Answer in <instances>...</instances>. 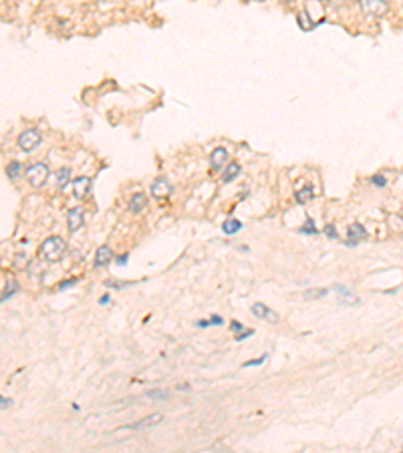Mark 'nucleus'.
I'll return each mask as SVG.
<instances>
[{
  "label": "nucleus",
  "instance_id": "2f4dec72",
  "mask_svg": "<svg viewBox=\"0 0 403 453\" xmlns=\"http://www.w3.org/2000/svg\"><path fill=\"white\" fill-rule=\"evenodd\" d=\"M10 403H12V401H10L8 397H2V395H0V409H8Z\"/></svg>",
  "mask_w": 403,
  "mask_h": 453
},
{
  "label": "nucleus",
  "instance_id": "1a4fd4ad",
  "mask_svg": "<svg viewBox=\"0 0 403 453\" xmlns=\"http://www.w3.org/2000/svg\"><path fill=\"white\" fill-rule=\"evenodd\" d=\"M367 238V232H365V228L361 226V224H351L349 228H347V242L345 244H349V246H357L359 242H363Z\"/></svg>",
  "mask_w": 403,
  "mask_h": 453
},
{
  "label": "nucleus",
  "instance_id": "473e14b6",
  "mask_svg": "<svg viewBox=\"0 0 403 453\" xmlns=\"http://www.w3.org/2000/svg\"><path fill=\"white\" fill-rule=\"evenodd\" d=\"M230 328H232L234 332H240V330H244V324H242V322H238V320H234V322L230 324Z\"/></svg>",
  "mask_w": 403,
  "mask_h": 453
},
{
  "label": "nucleus",
  "instance_id": "a878e982",
  "mask_svg": "<svg viewBox=\"0 0 403 453\" xmlns=\"http://www.w3.org/2000/svg\"><path fill=\"white\" fill-rule=\"evenodd\" d=\"M133 282H115V280H107L105 282V286L107 288H127V286H131Z\"/></svg>",
  "mask_w": 403,
  "mask_h": 453
},
{
  "label": "nucleus",
  "instance_id": "6ab92c4d",
  "mask_svg": "<svg viewBox=\"0 0 403 453\" xmlns=\"http://www.w3.org/2000/svg\"><path fill=\"white\" fill-rule=\"evenodd\" d=\"M240 230H242V222H240V220H236V218H228V220L222 224V232H224V234H228V236L238 234Z\"/></svg>",
  "mask_w": 403,
  "mask_h": 453
},
{
  "label": "nucleus",
  "instance_id": "6e6552de",
  "mask_svg": "<svg viewBox=\"0 0 403 453\" xmlns=\"http://www.w3.org/2000/svg\"><path fill=\"white\" fill-rule=\"evenodd\" d=\"M230 161V153H228V149L226 147H216L212 153H210V167L214 169V171H220V169H224L226 167V163Z\"/></svg>",
  "mask_w": 403,
  "mask_h": 453
},
{
  "label": "nucleus",
  "instance_id": "b1692460",
  "mask_svg": "<svg viewBox=\"0 0 403 453\" xmlns=\"http://www.w3.org/2000/svg\"><path fill=\"white\" fill-rule=\"evenodd\" d=\"M266 358H268V354L264 352L260 358H252V360H246V362H242V367H244V369H246V367H260V365H262V362H264Z\"/></svg>",
  "mask_w": 403,
  "mask_h": 453
},
{
  "label": "nucleus",
  "instance_id": "c85d7f7f",
  "mask_svg": "<svg viewBox=\"0 0 403 453\" xmlns=\"http://www.w3.org/2000/svg\"><path fill=\"white\" fill-rule=\"evenodd\" d=\"M77 284V278H67V280H63L58 284V290H67L69 286H75Z\"/></svg>",
  "mask_w": 403,
  "mask_h": 453
},
{
  "label": "nucleus",
  "instance_id": "20e7f679",
  "mask_svg": "<svg viewBox=\"0 0 403 453\" xmlns=\"http://www.w3.org/2000/svg\"><path fill=\"white\" fill-rule=\"evenodd\" d=\"M149 192H151V196L153 198H158V200H164V198H170L172 194H173V186L170 184V179L168 177H156L153 179V184H151V188H149Z\"/></svg>",
  "mask_w": 403,
  "mask_h": 453
},
{
  "label": "nucleus",
  "instance_id": "39448f33",
  "mask_svg": "<svg viewBox=\"0 0 403 453\" xmlns=\"http://www.w3.org/2000/svg\"><path fill=\"white\" fill-rule=\"evenodd\" d=\"M83 226H85V209H83L81 205L71 207V209L67 211V228H69V232L75 234V232H79Z\"/></svg>",
  "mask_w": 403,
  "mask_h": 453
},
{
  "label": "nucleus",
  "instance_id": "f8f14e48",
  "mask_svg": "<svg viewBox=\"0 0 403 453\" xmlns=\"http://www.w3.org/2000/svg\"><path fill=\"white\" fill-rule=\"evenodd\" d=\"M113 258L115 256H113V250L109 246H99L95 252V268H103V266L111 264Z\"/></svg>",
  "mask_w": 403,
  "mask_h": 453
},
{
  "label": "nucleus",
  "instance_id": "7ed1b4c3",
  "mask_svg": "<svg viewBox=\"0 0 403 453\" xmlns=\"http://www.w3.org/2000/svg\"><path fill=\"white\" fill-rule=\"evenodd\" d=\"M43 143V133L37 129V127H28L24 129L18 139H16V145L20 151H24V153H30V151H35L39 145Z\"/></svg>",
  "mask_w": 403,
  "mask_h": 453
},
{
  "label": "nucleus",
  "instance_id": "cd10ccee",
  "mask_svg": "<svg viewBox=\"0 0 403 453\" xmlns=\"http://www.w3.org/2000/svg\"><path fill=\"white\" fill-rule=\"evenodd\" d=\"M252 335H254V330H252V328H244V330H240L238 335H236V341H244V339L252 337Z\"/></svg>",
  "mask_w": 403,
  "mask_h": 453
},
{
  "label": "nucleus",
  "instance_id": "4be33fe9",
  "mask_svg": "<svg viewBox=\"0 0 403 453\" xmlns=\"http://www.w3.org/2000/svg\"><path fill=\"white\" fill-rule=\"evenodd\" d=\"M22 163L20 161H16V159H12V161H8V165H6V175L14 181V179H18L20 177V173H22Z\"/></svg>",
  "mask_w": 403,
  "mask_h": 453
},
{
  "label": "nucleus",
  "instance_id": "c9c22d12",
  "mask_svg": "<svg viewBox=\"0 0 403 453\" xmlns=\"http://www.w3.org/2000/svg\"><path fill=\"white\" fill-rule=\"evenodd\" d=\"M198 326L200 328H206V326H210V320H198Z\"/></svg>",
  "mask_w": 403,
  "mask_h": 453
},
{
  "label": "nucleus",
  "instance_id": "a211bd4d",
  "mask_svg": "<svg viewBox=\"0 0 403 453\" xmlns=\"http://www.w3.org/2000/svg\"><path fill=\"white\" fill-rule=\"evenodd\" d=\"M294 198H296V201H298V203H308V201H311V200L315 198V188H313L311 184H304L302 188H298V190H296Z\"/></svg>",
  "mask_w": 403,
  "mask_h": 453
},
{
  "label": "nucleus",
  "instance_id": "9d476101",
  "mask_svg": "<svg viewBox=\"0 0 403 453\" xmlns=\"http://www.w3.org/2000/svg\"><path fill=\"white\" fill-rule=\"evenodd\" d=\"M145 207H147V196L143 192H135L127 201V209L131 214H139V211H143Z\"/></svg>",
  "mask_w": 403,
  "mask_h": 453
},
{
  "label": "nucleus",
  "instance_id": "72a5a7b5",
  "mask_svg": "<svg viewBox=\"0 0 403 453\" xmlns=\"http://www.w3.org/2000/svg\"><path fill=\"white\" fill-rule=\"evenodd\" d=\"M127 258H129V254L119 256V258H117V264H119V266H125V264H127Z\"/></svg>",
  "mask_w": 403,
  "mask_h": 453
},
{
  "label": "nucleus",
  "instance_id": "0eeeda50",
  "mask_svg": "<svg viewBox=\"0 0 403 453\" xmlns=\"http://www.w3.org/2000/svg\"><path fill=\"white\" fill-rule=\"evenodd\" d=\"M71 184H73V196L77 200H85L93 190V177L81 175V177H75Z\"/></svg>",
  "mask_w": 403,
  "mask_h": 453
},
{
  "label": "nucleus",
  "instance_id": "dca6fc26",
  "mask_svg": "<svg viewBox=\"0 0 403 453\" xmlns=\"http://www.w3.org/2000/svg\"><path fill=\"white\" fill-rule=\"evenodd\" d=\"M296 24L300 26V30H304V33H308V30H313L315 26H317V22H315V18L308 14V10L306 8H302L298 14H296Z\"/></svg>",
  "mask_w": 403,
  "mask_h": 453
},
{
  "label": "nucleus",
  "instance_id": "2eb2a0df",
  "mask_svg": "<svg viewBox=\"0 0 403 453\" xmlns=\"http://www.w3.org/2000/svg\"><path fill=\"white\" fill-rule=\"evenodd\" d=\"M160 421H162V415H149V417H143L141 421H135V423H131V425H125L123 429H147V427H153V425H158Z\"/></svg>",
  "mask_w": 403,
  "mask_h": 453
},
{
  "label": "nucleus",
  "instance_id": "bb28decb",
  "mask_svg": "<svg viewBox=\"0 0 403 453\" xmlns=\"http://www.w3.org/2000/svg\"><path fill=\"white\" fill-rule=\"evenodd\" d=\"M325 234H327V238H331V240H337V238H339L335 224H329V226H325Z\"/></svg>",
  "mask_w": 403,
  "mask_h": 453
},
{
  "label": "nucleus",
  "instance_id": "9b49d317",
  "mask_svg": "<svg viewBox=\"0 0 403 453\" xmlns=\"http://www.w3.org/2000/svg\"><path fill=\"white\" fill-rule=\"evenodd\" d=\"M71 181H73V169L71 167H60L55 173V186H57V190H65Z\"/></svg>",
  "mask_w": 403,
  "mask_h": 453
},
{
  "label": "nucleus",
  "instance_id": "e433bc0d",
  "mask_svg": "<svg viewBox=\"0 0 403 453\" xmlns=\"http://www.w3.org/2000/svg\"><path fill=\"white\" fill-rule=\"evenodd\" d=\"M283 2H287V4H290V2H294V0H283Z\"/></svg>",
  "mask_w": 403,
  "mask_h": 453
},
{
  "label": "nucleus",
  "instance_id": "7c9ffc66",
  "mask_svg": "<svg viewBox=\"0 0 403 453\" xmlns=\"http://www.w3.org/2000/svg\"><path fill=\"white\" fill-rule=\"evenodd\" d=\"M222 322H224V318H222L220 314H214V316L210 318V324H214V326H220Z\"/></svg>",
  "mask_w": 403,
  "mask_h": 453
},
{
  "label": "nucleus",
  "instance_id": "aec40b11",
  "mask_svg": "<svg viewBox=\"0 0 403 453\" xmlns=\"http://www.w3.org/2000/svg\"><path fill=\"white\" fill-rule=\"evenodd\" d=\"M18 288H20V284H18L16 280H10V282H6V286H4L2 294H0V304H2V302H6L10 296H14Z\"/></svg>",
  "mask_w": 403,
  "mask_h": 453
},
{
  "label": "nucleus",
  "instance_id": "c756f323",
  "mask_svg": "<svg viewBox=\"0 0 403 453\" xmlns=\"http://www.w3.org/2000/svg\"><path fill=\"white\" fill-rule=\"evenodd\" d=\"M371 181H373L375 186H379V188H385V184H387V179H385L383 175H375V177L371 179Z\"/></svg>",
  "mask_w": 403,
  "mask_h": 453
},
{
  "label": "nucleus",
  "instance_id": "412c9836",
  "mask_svg": "<svg viewBox=\"0 0 403 453\" xmlns=\"http://www.w3.org/2000/svg\"><path fill=\"white\" fill-rule=\"evenodd\" d=\"M298 232L304 234V236H317V234H319L317 224H315V220H313L311 216H306V220H304V224L298 228Z\"/></svg>",
  "mask_w": 403,
  "mask_h": 453
},
{
  "label": "nucleus",
  "instance_id": "ddd939ff",
  "mask_svg": "<svg viewBox=\"0 0 403 453\" xmlns=\"http://www.w3.org/2000/svg\"><path fill=\"white\" fill-rule=\"evenodd\" d=\"M337 294H339V300H341V304H347V306H359V298L345 286H335Z\"/></svg>",
  "mask_w": 403,
  "mask_h": 453
},
{
  "label": "nucleus",
  "instance_id": "393cba45",
  "mask_svg": "<svg viewBox=\"0 0 403 453\" xmlns=\"http://www.w3.org/2000/svg\"><path fill=\"white\" fill-rule=\"evenodd\" d=\"M327 294V290L325 288H319V290H308V292H304V298H321V296H325Z\"/></svg>",
  "mask_w": 403,
  "mask_h": 453
},
{
  "label": "nucleus",
  "instance_id": "f3484780",
  "mask_svg": "<svg viewBox=\"0 0 403 453\" xmlns=\"http://www.w3.org/2000/svg\"><path fill=\"white\" fill-rule=\"evenodd\" d=\"M252 314H254L256 318H264V320H266V318H270L272 322H276V320H278V316H276V314H274L268 306H264L262 302H256V304H252Z\"/></svg>",
  "mask_w": 403,
  "mask_h": 453
},
{
  "label": "nucleus",
  "instance_id": "5701e85b",
  "mask_svg": "<svg viewBox=\"0 0 403 453\" xmlns=\"http://www.w3.org/2000/svg\"><path fill=\"white\" fill-rule=\"evenodd\" d=\"M145 397H147V399H153V401H164V399L170 397V393H168V391H147Z\"/></svg>",
  "mask_w": 403,
  "mask_h": 453
},
{
  "label": "nucleus",
  "instance_id": "f257e3e1",
  "mask_svg": "<svg viewBox=\"0 0 403 453\" xmlns=\"http://www.w3.org/2000/svg\"><path fill=\"white\" fill-rule=\"evenodd\" d=\"M65 250H67V244H65V240L60 236H49L39 246V254L47 262H58L60 258H63Z\"/></svg>",
  "mask_w": 403,
  "mask_h": 453
},
{
  "label": "nucleus",
  "instance_id": "423d86ee",
  "mask_svg": "<svg viewBox=\"0 0 403 453\" xmlns=\"http://www.w3.org/2000/svg\"><path fill=\"white\" fill-rule=\"evenodd\" d=\"M387 8H389L387 0H361V10L367 16H383Z\"/></svg>",
  "mask_w": 403,
  "mask_h": 453
},
{
  "label": "nucleus",
  "instance_id": "f03ea898",
  "mask_svg": "<svg viewBox=\"0 0 403 453\" xmlns=\"http://www.w3.org/2000/svg\"><path fill=\"white\" fill-rule=\"evenodd\" d=\"M49 177H51V169H49L47 161H37L26 167V181L30 188H35V190L43 188Z\"/></svg>",
  "mask_w": 403,
  "mask_h": 453
},
{
  "label": "nucleus",
  "instance_id": "4468645a",
  "mask_svg": "<svg viewBox=\"0 0 403 453\" xmlns=\"http://www.w3.org/2000/svg\"><path fill=\"white\" fill-rule=\"evenodd\" d=\"M242 167L238 161H228L226 167L222 169V184H230V181H234L238 175H240Z\"/></svg>",
  "mask_w": 403,
  "mask_h": 453
},
{
  "label": "nucleus",
  "instance_id": "f704fd0d",
  "mask_svg": "<svg viewBox=\"0 0 403 453\" xmlns=\"http://www.w3.org/2000/svg\"><path fill=\"white\" fill-rule=\"evenodd\" d=\"M109 300H111V296H109V294H103V296L99 298V304H107Z\"/></svg>",
  "mask_w": 403,
  "mask_h": 453
}]
</instances>
